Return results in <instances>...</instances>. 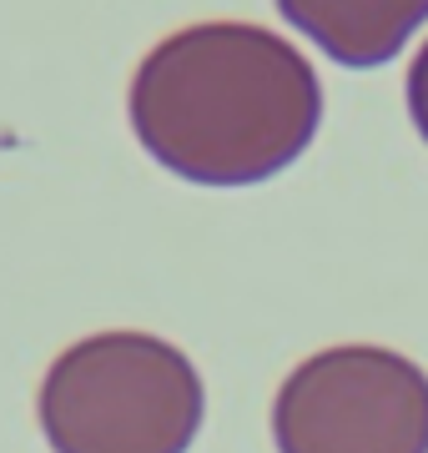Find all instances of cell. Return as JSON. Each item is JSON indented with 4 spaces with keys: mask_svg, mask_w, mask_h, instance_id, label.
I'll return each mask as SVG.
<instances>
[{
    "mask_svg": "<svg viewBox=\"0 0 428 453\" xmlns=\"http://www.w3.org/2000/svg\"><path fill=\"white\" fill-rule=\"evenodd\" d=\"M409 116L418 127V136L428 142V41L418 50V61L409 65Z\"/></svg>",
    "mask_w": 428,
    "mask_h": 453,
    "instance_id": "5b68a950",
    "label": "cell"
},
{
    "mask_svg": "<svg viewBox=\"0 0 428 453\" xmlns=\"http://www.w3.org/2000/svg\"><path fill=\"white\" fill-rule=\"evenodd\" d=\"M278 11L323 56L368 71L409 46L428 20V0H278Z\"/></svg>",
    "mask_w": 428,
    "mask_h": 453,
    "instance_id": "277c9868",
    "label": "cell"
},
{
    "mask_svg": "<svg viewBox=\"0 0 428 453\" xmlns=\"http://www.w3.org/2000/svg\"><path fill=\"white\" fill-rule=\"evenodd\" d=\"M278 453H428V372L394 348H323L272 398Z\"/></svg>",
    "mask_w": 428,
    "mask_h": 453,
    "instance_id": "3957f363",
    "label": "cell"
},
{
    "mask_svg": "<svg viewBox=\"0 0 428 453\" xmlns=\"http://www.w3.org/2000/svg\"><path fill=\"white\" fill-rule=\"evenodd\" d=\"M126 111L136 142L172 177L257 187L313 146L323 86L282 35L248 20H202L151 46Z\"/></svg>",
    "mask_w": 428,
    "mask_h": 453,
    "instance_id": "6da1fadb",
    "label": "cell"
},
{
    "mask_svg": "<svg viewBox=\"0 0 428 453\" xmlns=\"http://www.w3.org/2000/svg\"><path fill=\"white\" fill-rule=\"evenodd\" d=\"M207 413L192 357L157 333H96L46 368L35 418L50 453H187Z\"/></svg>",
    "mask_w": 428,
    "mask_h": 453,
    "instance_id": "7a4b0ae2",
    "label": "cell"
}]
</instances>
